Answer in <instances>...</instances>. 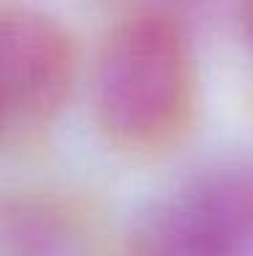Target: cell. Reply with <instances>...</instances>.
Wrapping results in <instances>:
<instances>
[{
  "label": "cell",
  "instance_id": "1",
  "mask_svg": "<svg viewBox=\"0 0 253 256\" xmlns=\"http://www.w3.org/2000/svg\"><path fill=\"white\" fill-rule=\"evenodd\" d=\"M191 58L183 28L161 11L128 16L106 36L93 71V109L109 142L158 148L188 112Z\"/></svg>",
  "mask_w": 253,
  "mask_h": 256
},
{
  "label": "cell",
  "instance_id": "2",
  "mask_svg": "<svg viewBox=\"0 0 253 256\" xmlns=\"http://www.w3.org/2000/svg\"><path fill=\"white\" fill-rule=\"evenodd\" d=\"M79 74L71 30L49 11L0 3V114L8 134L55 123Z\"/></svg>",
  "mask_w": 253,
  "mask_h": 256
},
{
  "label": "cell",
  "instance_id": "3",
  "mask_svg": "<svg viewBox=\"0 0 253 256\" xmlns=\"http://www.w3.org/2000/svg\"><path fill=\"white\" fill-rule=\"evenodd\" d=\"M253 237V180L210 178L136 224L131 256H240Z\"/></svg>",
  "mask_w": 253,
  "mask_h": 256
},
{
  "label": "cell",
  "instance_id": "4",
  "mask_svg": "<svg viewBox=\"0 0 253 256\" xmlns=\"http://www.w3.org/2000/svg\"><path fill=\"white\" fill-rule=\"evenodd\" d=\"M79 218L55 194L0 191V256H76Z\"/></svg>",
  "mask_w": 253,
  "mask_h": 256
},
{
  "label": "cell",
  "instance_id": "5",
  "mask_svg": "<svg viewBox=\"0 0 253 256\" xmlns=\"http://www.w3.org/2000/svg\"><path fill=\"white\" fill-rule=\"evenodd\" d=\"M245 22H248V30L253 36V0H245Z\"/></svg>",
  "mask_w": 253,
  "mask_h": 256
},
{
  "label": "cell",
  "instance_id": "6",
  "mask_svg": "<svg viewBox=\"0 0 253 256\" xmlns=\"http://www.w3.org/2000/svg\"><path fill=\"white\" fill-rule=\"evenodd\" d=\"M5 136V123H3V114H0V139Z\"/></svg>",
  "mask_w": 253,
  "mask_h": 256
}]
</instances>
